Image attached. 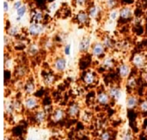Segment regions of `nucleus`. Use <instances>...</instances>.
I'll return each mask as SVG.
<instances>
[{
    "label": "nucleus",
    "mask_w": 147,
    "mask_h": 140,
    "mask_svg": "<svg viewBox=\"0 0 147 140\" xmlns=\"http://www.w3.org/2000/svg\"><path fill=\"white\" fill-rule=\"evenodd\" d=\"M46 30V27L42 23L31 22L28 28V34L32 37H38L42 34Z\"/></svg>",
    "instance_id": "obj_1"
},
{
    "label": "nucleus",
    "mask_w": 147,
    "mask_h": 140,
    "mask_svg": "<svg viewBox=\"0 0 147 140\" xmlns=\"http://www.w3.org/2000/svg\"><path fill=\"white\" fill-rule=\"evenodd\" d=\"M91 36L90 35H84L80 40L78 43V51L81 53H84L88 52V50L91 47Z\"/></svg>",
    "instance_id": "obj_4"
},
{
    "label": "nucleus",
    "mask_w": 147,
    "mask_h": 140,
    "mask_svg": "<svg viewBox=\"0 0 147 140\" xmlns=\"http://www.w3.org/2000/svg\"><path fill=\"white\" fill-rule=\"evenodd\" d=\"M22 4H23V3L22 1H16V2H14V3H13V9H15V10L18 9L20 7L22 6Z\"/></svg>",
    "instance_id": "obj_36"
},
{
    "label": "nucleus",
    "mask_w": 147,
    "mask_h": 140,
    "mask_svg": "<svg viewBox=\"0 0 147 140\" xmlns=\"http://www.w3.org/2000/svg\"><path fill=\"white\" fill-rule=\"evenodd\" d=\"M28 73V71H27V68L24 66V65H18L16 70H15V75L16 77H19V78H22L24 77Z\"/></svg>",
    "instance_id": "obj_23"
},
{
    "label": "nucleus",
    "mask_w": 147,
    "mask_h": 140,
    "mask_svg": "<svg viewBox=\"0 0 147 140\" xmlns=\"http://www.w3.org/2000/svg\"><path fill=\"white\" fill-rule=\"evenodd\" d=\"M111 139V133L109 131H104L100 135V140H110Z\"/></svg>",
    "instance_id": "obj_31"
},
{
    "label": "nucleus",
    "mask_w": 147,
    "mask_h": 140,
    "mask_svg": "<svg viewBox=\"0 0 147 140\" xmlns=\"http://www.w3.org/2000/svg\"><path fill=\"white\" fill-rule=\"evenodd\" d=\"M4 140H8V139H7V138L5 137V138H4Z\"/></svg>",
    "instance_id": "obj_42"
},
{
    "label": "nucleus",
    "mask_w": 147,
    "mask_h": 140,
    "mask_svg": "<svg viewBox=\"0 0 147 140\" xmlns=\"http://www.w3.org/2000/svg\"><path fill=\"white\" fill-rule=\"evenodd\" d=\"M118 71H119V75L121 78L126 79L128 78L131 73V67L128 64L126 63H122L119 65L118 68Z\"/></svg>",
    "instance_id": "obj_12"
},
{
    "label": "nucleus",
    "mask_w": 147,
    "mask_h": 140,
    "mask_svg": "<svg viewBox=\"0 0 147 140\" xmlns=\"http://www.w3.org/2000/svg\"><path fill=\"white\" fill-rule=\"evenodd\" d=\"M66 65H67L66 59L60 56L54 59L53 66V69L57 72H63L66 69Z\"/></svg>",
    "instance_id": "obj_6"
},
{
    "label": "nucleus",
    "mask_w": 147,
    "mask_h": 140,
    "mask_svg": "<svg viewBox=\"0 0 147 140\" xmlns=\"http://www.w3.org/2000/svg\"><path fill=\"white\" fill-rule=\"evenodd\" d=\"M3 11L4 13H7L9 11V2L6 0L3 1Z\"/></svg>",
    "instance_id": "obj_39"
},
{
    "label": "nucleus",
    "mask_w": 147,
    "mask_h": 140,
    "mask_svg": "<svg viewBox=\"0 0 147 140\" xmlns=\"http://www.w3.org/2000/svg\"><path fill=\"white\" fill-rule=\"evenodd\" d=\"M66 114L71 118H76L80 114V107H79V105L78 103H76V102L71 103L69 106V108H67Z\"/></svg>",
    "instance_id": "obj_16"
},
{
    "label": "nucleus",
    "mask_w": 147,
    "mask_h": 140,
    "mask_svg": "<svg viewBox=\"0 0 147 140\" xmlns=\"http://www.w3.org/2000/svg\"><path fill=\"white\" fill-rule=\"evenodd\" d=\"M102 43L103 44V46H105L106 49H112L114 47V46H115L113 39L109 35H106V36H104L102 38Z\"/></svg>",
    "instance_id": "obj_25"
},
{
    "label": "nucleus",
    "mask_w": 147,
    "mask_h": 140,
    "mask_svg": "<svg viewBox=\"0 0 147 140\" xmlns=\"http://www.w3.org/2000/svg\"><path fill=\"white\" fill-rule=\"evenodd\" d=\"M127 86L130 89H134L137 86V81L134 77H128L127 81Z\"/></svg>",
    "instance_id": "obj_30"
},
{
    "label": "nucleus",
    "mask_w": 147,
    "mask_h": 140,
    "mask_svg": "<svg viewBox=\"0 0 147 140\" xmlns=\"http://www.w3.org/2000/svg\"><path fill=\"white\" fill-rule=\"evenodd\" d=\"M30 19L31 22L41 23V22L44 20V13L39 9H34L30 13Z\"/></svg>",
    "instance_id": "obj_9"
},
{
    "label": "nucleus",
    "mask_w": 147,
    "mask_h": 140,
    "mask_svg": "<svg viewBox=\"0 0 147 140\" xmlns=\"http://www.w3.org/2000/svg\"><path fill=\"white\" fill-rule=\"evenodd\" d=\"M121 140H134V137L133 133L131 131H126L121 135Z\"/></svg>",
    "instance_id": "obj_29"
},
{
    "label": "nucleus",
    "mask_w": 147,
    "mask_h": 140,
    "mask_svg": "<svg viewBox=\"0 0 147 140\" xmlns=\"http://www.w3.org/2000/svg\"><path fill=\"white\" fill-rule=\"evenodd\" d=\"M20 34V28L17 26H10L7 30V34L11 37H16Z\"/></svg>",
    "instance_id": "obj_27"
},
{
    "label": "nucleus",
    "mask_w": 147,
    "mask_h": 140,
    "mask_svg": "<svg viewBox=\"0 0 147 140\" xmlns=\"http://www.w3.org/2000/svg\"><path fill=\"white\" fill-rule=\"evenodd\" d=\"M28 11V7L26 4H22V7H20L18 9L16 10V21H21L22 19V17L26 15Z\"/></svg>",
    "instance_id": "obj_24"
},
{
    "label": "nucleus",
    "mask_w": 147,
    "mask_h": 140,
    "mask_svg": "<svg viewBox=\"0 0 147 140\" xmlns=\"http://www.w3.org/2000/svg\"><path fill=\"white\" fill-rule=\"evenodd\" d=\"M23 107L29 111H35L40 106L39 100L33 96H27L23 100Z\"/></svg>",
    "instance_id": "obj_2"
},
{
    "label": "nucleus",
    "mask_w": 147,
    "mask_h": 140,
    "mask_svg": "<svg viewBox=\"0 0 147 140\" xmlns=\"http://www.w3.org/2000/svg\"><path fill=\"white\" fill-rule=\"evenodd\" d=\"M35 89H36V86H35V83L33 81V79L28 80L25 83V84L23 85V90L27 96H32L33 93L35 91Z\"/></svg>",
    "instance_id": "obj_18"
},
{
    "label": "nucleus",
    "mask_w": 147,
    "mask_h": 140,
    "mask_svg": "<svg viewBox=\"0 0 147 140\" xmlns=\"http://www.w3.org/2000/svg\"><path fill=\"white\" fill-rule=\"evenodd\" d=\"M63 52H64V54L65 56H70L71 54V45L69 43V44H65L64 46V49H63Z\"/></svg>",
    "instance_id": "obj_33"
},
{
    "label": "nucleus",
    "mask_w": 147,
    "mask_h": 140,
    "mask_svg": "<svg viewBox=\"0 0 147 140\" xmlns=\"http://www.w3.org/2000/svg\"><path fill=\"white\" fill-rule=\"evenodd\" d=\"M10 43V37L8 34H4L3 36V44L5 46H8Z\"/></svg>",
    "instance_id": "obj_37"
},
{
    "label": "nucleus",
    "mask_w": 147,
    "mask_h": 140,
    "mask_svg": "<svg viewBox=\"0 0 147 140\" xmlns=\"http://www.w3.org/2000/svg\"><path fill=\"white\" fill-rule=\"evenodd\" d=\"M8 1H12V0H8Z\"/></svg>",
    "instance_id": "obj_43"
},
{
    "label": "nucleus",
    "mask_w": 147,
    "mask_h": 140,
    "mask_svg": "<svg viewBox=\"0 0 147 140\" xmlns=\"http://www.w3.org/2000/svg\"><path fill=\"white\" fill-rule=\"evenodd\" d=\"M76 19L78 21V22L81 25H86L89 23L90 20V17L88 14L87 11H84V10H80L77 15H76Z\"/></svg>",
    "instance_id": "obj_13"
},
{
    "label": "nucleus",
    "mask_w": 147,
    "mask_h": 140,
    "mask_svg": "<svg viewBox=\"0 0 147 140\" xmlns=\"http://www.w3.org/2000/svg\"><path fill=\"white\" fill-rule=\"evenodd\" d=\"M108 93H109V96L111 97V99L115 100L116 102L121 100V98L122 96L121 90L118 86H111V87H109V90H108Z\"/></svg>",
    "instance_id": "obj_10"
},
{
    "label": "nucleus",
    "mask_w": 147,
    "mask_h": 140,
    "mask_svg": "<svg viewBox=\"0 0 147 140\" xmlns=\"http://www.w3.org/2000/svg\"><path fill=\"white\" fill-rule=\"evenodd\" d=\"M90 52L94 57L101 58L102 55L105 54L106 48L103 46V44L102 43V41H96L94 44H92V46L90 47Z\"/></svg>",
    "instance_id": "obj_3"
},
{
    "label": "nucleus",
    "mask_w": 147,
    "mask_h": 140,
    "mask_svg": "<svg viewBox=\"0 0 147 140\" xmlns=\"http://www.w3.org/2000/svg\"><path fill=\"white\" fill-rule=\"evenodd\" d=\"M55 81V77L52 73H47L43 77V82L47 86H51Z\"/></svg>",
    "instance_id": "obj_26"
},
{
    "label": "nucleus",
    "mask_w": 147,
    "mask_h": 140,
    "mask_svg": "<svg viewBox=\"0 0 147 140\" xmlns=\"http://www.w3.org/2000/svg\"><path fill=\"white\" fill-rule=\"evenodd\" d=\"M53 41L51 40H49V39H47L45 42H44V44H43V46L47 49V50H49L52 46H53Z\"/></svg>",
    "instance_id": "obj_34"
},
{
    "label": "nucleus",
    "mask_w": 147,
    "mask_h": 140,
    "mask_svg": "<svg viewBox=\"0 0 147 140\" xmlns=\"http://www.w3.org/2000/svg\"><path fill=\"white\" fill-rule=\"evenodd\" d=\"M132 62H133V65L136 68L142 69L146 65V57L144 54H142V53H136L134 56Z\"/></svg>",
    "instance_id": "obj_7"
},
{
    "label": "nucleus",
    "mask_w": 147,
    "mask_h": 140,
    "mask_svg": "<svg viewBox=\"0 0 147 140\" xmlns=\"http://www.w3.org/2000/svg\"><path fill=\"white\" fill-rule=\"evenodd\" d=\"M101 8L98 6V5H96V4H92L90 6L88 7V9H87V12L90 15V18H93V19H96L99 16V14L101 13Z\"/></svg>",
    "instance_id": "obj_19"
},
{
    "label": "nucleus",
    "mask_w": 147,
    "mask_h": 140,
    "mask_svg": "<svg viewBox=\"0 0 147 140\" xmlns=\"http://www.w3.org/2000/svg\"><path fill=\"white\" fill-rule=\"evenodd\" d=\"M118 5V0H105V7L109 10L116 9Z\"/></svg>",
    "instance_id": "obj_28"
},
{
    "label": "nucleus",
    "mask_w": 147,
    "mask_h": 140,
    "mask_svg": "<svg viewBox=\"0 0 147 140\" xmlns=\"http://www.w3.org/2000/svg\"><path fill=\"white\" fill-rule=\"evenodd\" d=\"M102 66L104 69L110 70L115 67V60L111 56H105L102 60Z\"/></svg>",
    "instance_id": "obj_21"
},
{
    "label": "nucleus",
    "mask_w": 147,
    "mask_h": 140,
    "mask_svg": "<svg viewBox=\"0 0 147 140\" xmlns=\"http://www.w3.org/2000/svg\"><path fill=\"white\" fill-rule=\"evenodd\" d=\"M139 109L143 112V113H146L147 112V101L146 100H143L142 102H140L139 104Z\"/></svg>",
    "instance_id": "obj_32"
},
{
    "label": "nucleus",
    "mask_w": 147,
    "mask_h": 140,
    "mask_svg": "<svg viewBox=\"0 0 147 140\" xmlns=\"http://www.w3.org/2000/svg\"><path fill=\"white\" fill-rule=\"evenodd\" d=\"M140 101L137 96L134 95H129L126 101V105L128 109H134L135 108L139 107Z\"/></svg>",
    "instance_id": "obj_14"
},
{
    "label": "nucleus",
    "mask_w": 147,
    "mask_h": 140,
    "mask_svg": "<svg viewBox=\"0 0 147 140\" xmlns=\"http://www.w3.org/2000/svg\"><path fill=\"white\" fill-rule=\"evenodd\" d=\"M39 51H40V46L36 42L30 43L27 47V53L31 57L36 56L39 53Z\"/></svg>",
    "instance_id": "obj_20"
},
{
    "label": "nucleus",
    "mask_w": 147,
    "mask_h": 140,
    "mask_svg": "<svg viewBox=\"0 0 147 140\" xmlns=\"http://www.w3.org/2000/svg\"><path fill=\"white\" fill-rule=\"evenodd\" d=\"M120 18V9H114L109 11L108 14V19L111 22H115Z\"/></svg>",
    "instance_id": "obj_22"
},
{
    "label": "nucleus",
    "mask_w": 147,
    "mask_h": 140,
    "mask_svg": "<svg viewBox=\"0 0 147 140\" xmlns=\"http://www.w3.org/2000/svg\"><path fill=\"white\" fill-rule=\"evenodd\" d=\"M34 119L35 120V122L38 125H41L46 121L47 119V113L44 109H37L34 112Z\"/></svg>",
    "instance_id": "obj_15"
},
{
    "label": "nucleus",
    "mask_w": 147,
    "mask_h": 140,
    "mask_svg": "<svg viewBox=\"0 0 147 140\" xmlns=\"http://www.w3.org/2000/svg\"><path fill=\"white\" fill-rule=\"evenodd\" d=\"M75 2H76V4L78 6H84L87 4L88 0H75Z\"/></svg>",
    "instance_id": "obj_38"
},
{
    "label": "nucleus",
    "mask_w": 147,
    "mask_h": 140,
    "mask_svg": "<svg viewBox=\"0 0 147 140\" xmlns=\"http://www.w3.org/2000/svg\"><path fill=\"white\" fill-rule=\"evenodd\" d=\"M134 16V8L130 5H125L120 8V18L127 21Z\"/></svg>",
    "instance_id": "obj_5"
},
{
    "label": "nucleus",
    "mask_w": 147,
    "mask_h": 140,
    "mask_svg": "<svg viewBox=\"0 0 147 140\" xmlns=\"http://www.w3.org/2000/svg\"><path fill=\"white\" fill-rule=\"evenodd\" d=\"M66 112L65 111V109L61 108H55L53 113H52V120L54 122V123H58L59 121H61L62 120H64V118L65 117L66 115Z\"/></svg>",
    "instance_id": "obj_8"
},
{
    "label": "nucleus",
    "mask_w": 147,
    "mask_h": 140,
    "mask_svg": "<svg viewBox=\"0 0 147 140\" xmlns=\"http://www.w3.org/2000/svg\"><path fill=\"white\" fill-rule=\"evenodd\" d=\"M96 79H97V77L95 74V72L90 71L85 72V74L84 76V78H83L84 83L87 84V85H92V84H94L96 83Z\"/></svg>",
    "instance_id": "obj_17"
},
{
    "label": "nucleus",
    "mask_w": 147,
    "mask_h": 140,
    "mask_svg": "<svg viewBox=\"0 0 147 140\" xmlns=\"http://www.w3.org/2000/svg\"><path fill=\"white\" fill-rule=\"evenodd\" d=\"M11 62H12L11 59L9 58H8V57L6 58V56H5V58H4V66H5V68H7V69L10 68L11 65H12Z\"/></svg>",
    "instance_id": "obj_35"
},
{
    "label": "nucleus",
    "mask_w": 147,
    "mask_h": 140,
    "mask_svg": "<svg viewBox=\"0 0 147 140\" xmlns=\"http://www.w3.org/2000/svg\"><path fill=\"white\" fill-rule=\"evenodd\" d=\"M111 100L112 99L109 96V93L108 92H105V91H101L96 96V102H98V104H100L102 106L108 105L110 102Z\"/></svg>",
    "instance_id": "obj_11"
},
{
    "label": "nucleus",
    "mask_w": 147,
    "mask_h": 140,
    "mask_svg": "<svg viewBox=\"0 0 147 140\" xmlns=\"http://www.w3.org/2000/svg\"><path fill=\"white\" fill-rule=\"evenodd\" d=\"M145 132H146V134H147V127H146V129H145Z\"/></svg>",
    "instance_id": "obj_41"
},
{
    "label": "nucleus",
    "mask_w": 147,
    "mask_h": 140,
    "mask_svg": "<svg viewBox=\"0 0 147 140\" xmlns=\"http://www.w3.org/2000/svg\"><path fill=\"white\" fill-rule=\"evenodd\" d=\"M56 8H57V3L55 2H53L51 4H49V9L51 10H54V9H56Z\"/></svg>",
    "instance_id": "obj_40"
}]
</instances>
